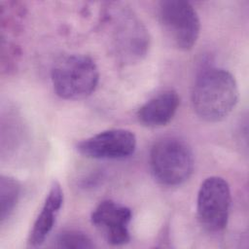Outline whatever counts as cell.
I'll use <instances>...</instances> for the list:
<instances>
[{
  "mask_svg": "<svg viewBox=\"0 0 249 249\" xmlns=\"http://www.w3.org/2000/svg\"><path fill=\"white\" fill-rule=\"evenodd\" d=\"M104 16L109 48L117 60L123 64L141 61L149 51L150 36L140 18L120 4H110Z\"/></svg>",
  "mask_w": 249,
  "mask_h": 249,
  "instance_id": "cell-1",
  "label": "cell"
},
{
  "mask_svg": "<svg viewBox=\"0 0 249 249\" xmlns=\"http://www.w3.org/2000/svg\"><path fill=\"white\" fill-rule=\"evenodd\" d=\"M239 90L234 76L222 68H208L196 78L192 103L196 115L210 123L228 117L236 106Z\"/></svg>",
  "mask_w": 249,
  "mask_h": 249,
  "instance_id": "cell-2",
  "label": "cell"
},
{
  "mask_svg": "<svg viewBox=\"0 0 249 249\" xmlns=\"http://www.w3.org/2000/svg\"><path fill=\"white\" fill-rule=\"evenodd\" d=\"M51 77L53 90L60 98L79 100L89 96L95 90L99 72L89 56L67 54L53 63Z\"/></svg>",
  "mask_w": 249,
  "mask_h": 249,
  "instance_id": "cell-3",
  "label": "cell"
},
{
  "mask_svg": "<svg viewBox=\"0 0 249 249\" xmlns=\"http://www.w3.org/2000/svg\"><path fill=\"white\" fill-rule=\"evenodd\" d=\"M194 154L184 140L168 136L157 141L150 153L154 177L164 186H178L187 181L194 170Z\"/></svg>",
  "mask_w": 249,
  "mask_h": 249,
  "instance_id": "cell-4",
  "label": "cell"
},
{
  "mask_svg": "<svg viewBox=\"0 0 249 249\" xmlns=\"http://www.w3.org/2000/svg\"><path fill=\"white\" fill-rule=\"evenodd\" d=\"M158 17L166 37L180 50H191L200 31L198 15L193 5L183 0H164L159 3Z\"/></svg>",
  "mask_w": 249,
  "mask_h": 249,
  "instance_id": "cell-5",
  "label": "cell"
},
{
  "mask_svg": "<svg viewBox=\"0 0 249 249\" xmlns=\"http://www.w3.org/2000/svg\"><path fill=\"white\" fill-rule=\"evenodd\" d=\"M231 201V189L224 178H206L200 185L196 200L200 225L211 232L223 231L229 221Z\"/></svg>",
  "mask_w": 249,
  "mask_h": 249,
  "instance_id": "cell-6",
  "label": "cell"
},
{
  "mask_svg": "<svg viewBox=\"0 0 249 249\" xmlns=\"http://www.w3.org/2000/svg\"><path fill=\"white\" fill-rule=\"evenodd\" d=\"M135 134L124 128L101 131L80 141L77 151L90 159L119 160L131 156L136 149Z\"/></svg>",
  "mask_w": 249,
  "mask_h": 249,
  "instance_id": "cell-7",
  "label": "cell"
},
{
  "mask_svg": "<svg viewBox=\"0 0 249 249\" xmlns=\"http://www.w3.org/2000/svg\"><path fill=\"white\" fill-rule=\"evenodd\" d=\"M131 210L114 200H102L92 211L90 220L111 245H124L130 240Z\"/></svg>",
  "mask_w": 249,
  "mask_h": 249,
  "instance_id": "cell-8",
  "label": "cell"
},
{
  "mask_svg": "<svg viewBox=\"0 0 249 249\" xmlns=\"http://www.w3.org/2000/svg\"><path fill=\"white\" fill-rule=\"evenodd\" d=\"M180 97L173 89H165L144 103L137 111V119L145 126L159 127L167 124L176 114Z\"/></svg>",
  "mask_w": 249,
  "mask_h": 249,
  "instance_id": "cell-9",
  "label": "cell"
},
{
  "mask_svg": "<svg viewBox=\"0 0 249 249\" xmlns=\"http://www.w3.org/2000/svg\"><path fill=\"white\" fill-rule=\"evenodd\" d=\"M63 203V191L57 181L51 185L40 213L36 217L28 235V243L31 246H40L44 243L52 231L56 217Z\"/></svg>",
  "mask_w": 249,
  "mask_h": 249,
  "instance_id": "cell-10",
  "label": "cell"
},
{
  "mask_svg": "<svg viewBox=\"0 0 249 249\" xmlns=\"http://www.w3.org/2000/svg\"><path fill=\"white\" fill-rule=\"evenodd\" d=\"M20 196V184L13 177H0V220L3 224L14 212Z\"/></svg>",
  "mask_w": 249,
  "mask_h": 249,
  "instance_id": "cell-11",
  "label": "cell"
},
{
  "mask_svg": "<svg viewBox=\"0 0 249 249\" xmlns=\"http://www.w3.org/2000/svg\"><path fill=\"white\" fill-rule=\"evenodd\" d=\"M55 246L65 249H88L93 248L94 243L85 232L76 230H67L57 235Z\"/></svg>",
  "mask_w": 249,
  "mask_h": 249,
  "instance_id": "cell-12",
  "label": "cell"
}]
</instances>
